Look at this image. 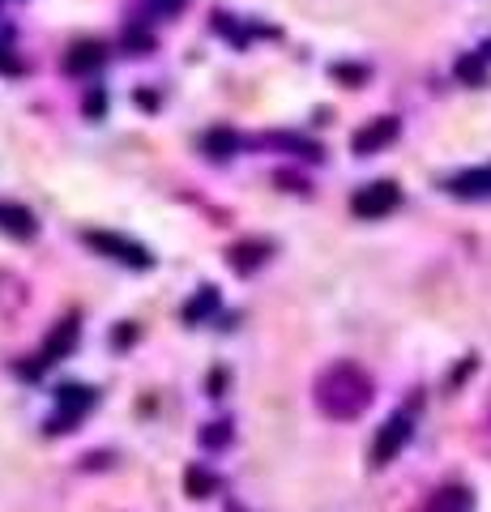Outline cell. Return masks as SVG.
Listing matches in <instances>:
<instances>
[{
    "instance_id": "cell-3",
    "label": "cell",
    "mask_w": 491,
    "mask_h": 512,
    "mask_svg": "<svg viewBox=\"0 0 491 512\" xmlns=\"http://www.w3.org/2000/svg\"><path fill=\"white\" fill-rule=\"evenodd\" d=\"M398 201H402V192H398V184L393 180H376V184H368V188H359L355 197H351V210H355V218H385V214H393L398 210Z\"/></svg>"
},
{
    "instance_id": "cell-9",
    "label": "cell",
    "mask_w": 491,
    "mask_h": 512,
    "mask_svg": "<svg viewBox=\"0 0 491 512\" xmlns=\"http://www.w3.org/2000/svg\"><path fill=\"white\" fill-rule=\"evenodd\" d=\"M99 64H103V43H73L65 52V73H73V77H86L99 69Z\"/></svg>"
},
{
    "instance_id": "cell-2",
    "label": "cell",
    "mask_w": 491,
    "mask_h": 512,
    "mask_svg": "<svg viewBox=\"0 0 491 512\" xmlns=\"http://www.w3.org/2000/svg\"><path fill=\"white\" fill-rule=\"evenodd\" d=\"M410 436H415V414H410V410L389 414L385 427H380V431H376V440H372V466H376V470H385L389 461L410 444Z\"/></svg>"
},
{
    "instance_id": "cell-18",
    "label": "cell",
    "mask_w": 491,
    "mask_h": 512,
    "mask_svg": "<svg viewBox=\"0 0 491 512\" xmlns=\"http://www.w3.org/2000/svg\"><path fill=\"white\" fill-rule=\"evenodd\" d=\"M150 5H154L158 13H176V9L184 5V0H150Z\"/></svg>"
},
{
    "instance_id": "cell-16",
    "label": "cell",
    "mask_w": 491,
    "mask_h": 512,
    "mask_svg": "<svg viewBox=\"0 0 491 512\" xmlns=\"http://www.w3.org/2000/svg\"><path fill=\"white\" fill-rule=\"evenodd\" d=\"M231 440V423H210V431H205V444H223Z\"/></svg>"
},
{
    "instance_id": "cell-8",
    "label": "cell",
    "mask_w": 491,
    "mask_h": 512,
    "mask_svg": "<svg viewBox=\"0 0 491 512\" xmlns=\"http://www.w3.org/2000/svg\"><path fill=\"white\" fill-rule=\"evenodd\" d=\"M0 231H9L13 239H35L39 222H35V214H30L26 205H18V201H0Z\"/></svg>"
},
{
    "instance_id": "cell-12",
    "label": "cell",
    "mask_w": 491,
    "mask_h": 512,
    "mask_svg": "<svg viewBox=\"0 0 491 512\" xmlns=\"http://www.w3.org/2000/svg\"><path fill=\"white\" fill-rule=\"evenodd\" d=\"M427 512H474V500H470L466 487L449 483V487H440L432 500H427Z\"/></svg>"
},
{
    "instance_id": "cell-7",
    "label": "cell",
    "mask_w": 491,
    "mask_h": 512,
    "mask_svg": "<svg viewBox=\"0 0 491 512\" xmlns=\"http://www.w3.org/2000/svg\"><path fill=\"white\" fill-rule=\"evenodd\" d=\"M73 342H77V320L69 316V320H60V325L47 333V342H43V350H39V359H35V367H30V372H43L47 363H56L60 355H69Z\"/></svg>"
},
{
    "instance_id": "cell-6",
    "label": "cell",
    "mask_w": 491,
    "mask_h": 512,
    "mask_svg": "<svg viewBox=\"0 0 491 512\" xmlns=\"http://www.w3.org/2000/svg\"><path fill=\"white\" fill-rule=\"evenodd\" d=\"M393 137H398V116H380L372 124H363L359 133L351 137V150L355 154H376V150H385Z\"/></svg>"
},
{
    "instance_id": "cell-1",
    "label": "cell",
    "mask_w": 491,
    "mask_h": 512,
    "mask_svg": "<svg viewBox=\"0 0 491 512\" xmlns=\"http://www.w3.org/2000/svg\"><path fill=\"white\" fill-rule=\"evenodd\" d=\"M372 393H376L372 376L363 372L359 363H351V359L329 363L325 372L316 376V384H312V402H316V410H321L325 419H338V423L359 419V414L372 406Z\"/></svg>"
},
{
    "instance_id": "cell-5",
    "label": "cell",
    "mask_w": 491,
    "mask_h": 512,
    "mask_svg": "<svg viewBox=\"0 0 491 512\" xmlns=\"http://www.w3.org/2000/svg\"><path fill=\"white\" fill-rule=\"evenodd\" d=\"M90 406H94V393L90 389H77V384L60 389V397H56V419L47 423V431H73V423L82 419Z\"/></svg>"
},
{
    "instance_id": "cell-10",
    "label": "cell",
    "mask_w": 491,
    "mask_h": 512,
    "mask_svg": "<svg viewBox=\"0 0 491 512\" xmlns=\"http://www.w3.org/2000/svg\"><path fill=\"white\" fill-rule=\"evenodd\" d=\"M449 192L453 197H491V167H474V171L453 175Z\"/></svg>"
},
{
    "instance_id": "cell-17",
    "label": "cell",
    "mask_w": 491,
    "mask_h": 512,
    "mask_svg": "<svg viewBox=\"0 0 491 512\" xmlns=\"http://www.w3.org/2000/svg\"><path fill=\"white\" fill-rule=\"evenodd\" d=\"M457 73H462L466 82H483V64L479 60H462V64H457Z\"/></svg>"
},
{
    "instance_id": "cell-13",
    "label": "cell",
    "mask_w": 491,
    "mask_h": 512,
    "mask_svg": "<svg viewBox=\"0 0 491 512\" xmlns=\"http://www.w3.org/2000/svg\"><path fill=\"white\" fill-rule=\"evenodd\" d=\"M235 133H227V128H214V133H205V154L210 158H227V154H235Z\"/></svg>"
},
{
    "instance_id": "cell-11",
    "label": "cell",
    "mask_w": 491,
    "mask_h": 512,
    "mask_svg": "<svg viewBox=\"0 0 491 512\" xmlns=\"http://www.w3.org/2000/svg\"><path fill=\"white\" fill-rule=\"evenodd\" d=\"M265 256H269V244H261V239H244V244H235L227 252V261H231V269H240V274H252L257 265H265Z\"/></svg>"
},
{
    "instance_id": "cell-4",
    "label": "cell",
    "mask_w": 491,
    "mask_h": 512,
    "mask_svg": "<svg viewBox=\"0 0 491 512\" xmlns=\"http://www.w3.org/2000/svg\"><path fill=\"white\" fill-rule=\"evenodd\" d=\"M82 239H86V244H90L94 252L112 256V261H120V265L150 269V252L141 248V244H133V239H124V235H112V231H86Z\"/></svg>"
},
{
    "instance_id": "cell-15",
    "label": "cell",
    "mask_w": 491,
    "mask_h": 512,
    "mask_svg": "<svg viewBox=\"0 0 491 512\" xmlns=\"http://www.w3.org/2000/svg\"><path fill=\"white\" fill-rule=\"evenodd\" d=\"M214 303H218V291H214V286H205L201 299H193V303L184 308V316H188V320H205V316L214 312Z\"/></svg>"
},
{
    "instance_id": "cell-14",
    "label": "cell",
    "mask_w": 491,
    "mask_h": 512,
    "mask_svg": "<svg viewBox=\"0 0 491 512\" xmlns=\"http://www.w3.org/2000/svg\"><path fill=\"white\" fill-rule=\"evenodd\" d=\"M184 483H188V495H193V500H205V495H210V491L218 487V478H214L210 470L193 466V470H188V478H184Z\"/></svg>"
}]
</instances>
